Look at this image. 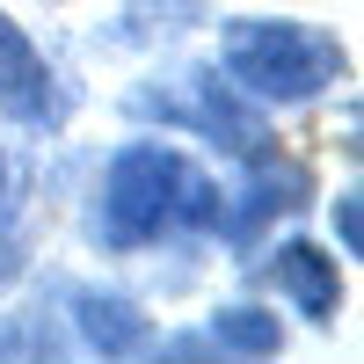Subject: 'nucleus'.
Masks as SVG:
<instances>
[{
	"label": "nucleus",
	"instance_id": "obj_8",
	"mask_svg": "<svg viewBox=\"0 0 364 364\" xmlns=\"http://www.w3.org/2000/svg\"><path fill=\"white\" fill-rule=\"evenodd\" d=\"M204 357H240V364H262V357H277L284 350V321L255 306V299H233V306H219L204 328Z\"/></svg>",
	"mask_w": 364,
	"mask_h": 364
},
{
	"label": "nucleus",
	"instance_id": "obj_10",
	"mask_svg": "<svg viewBox=\"0 0 364 364\" xmlns=\"http://www.w3.org/2000/svg\"><path fill=\"white\" fill-rule=\"evenodd\" d=\"M336 233H343V255H357V248H364V219H357V190H343V197H336Z\"/></svg>",
	"mask_w": 364,
	"mask_h": 364
},
{
	"label": "nucleus",
	"instance_id": "obj_4",
	"mask_svg": "<svg viewBox=\"0 0 364 364\" xmlns=\"http://www.w3.org/2000/svg\"><path fill=\"white\" fill-rule=\"evenodd\" d=\"M299 204H314V175L299 168V161H284V154H269V146H262L255 161H240V182L226 190L219 233L233 240V248H248L269 219H291Z\"/></svg>",
	"mask_w": 364,
	"mask_h": 364
},
{
	"label": "nucleus",
	"instance_id": "obj_5",
	"mask_svg": "<svg viewBox=\"0 0 364 364\" xmlns=\"http://www.w3.org/2000/svg\"><path fill=\"white\" fill-rule=\"evenodd\" d=\"M66 321H73V350L95 357H146L154 350V321L132 291H102V284H66Z\"/></svg>",
	"mask_w": 364,
	"mask_h": 364
},
{
	"label": "nucleus",
	"instance_id": "obj_7",
	"mask_svg": "<svg viewBox=\"0 0 364 364\" xmlns=\"http://www.w3.org/2000/svg\"><path fill=\"white\" fill-rule=\"evenodd\" d=\"M269 277H277V291L299 306V321H314V328L336 321V306H343V277H336V262H328L314 240H284V248L269 255Z\"/></svg>",
	"mask_w": 364,
	"mask_h": 364
},
{
	"label": "nucleus",
	"instance_id": "obj_1",
	"mask_svg": "<svg viewBox=\"0 0 364 364\" xmlns=\"http://www.w3.org/2000/svg\"><path fill=\"white\" fill-rule=\"evenodd\" d=\"M219 219H226V190L182 146L132 139L102 168L87 240L102 255H139V248H161V240H182V233H219Z\"/></svg>",
	"mask_w": 364,
	"mask_h": 364
},
{
	"label": "nucleus",
	"instance_id": "obj_9",
	"mask_svg": "<svg viewBox=\"0 0 364 364\" xmlns=\"http://www.w3.org/2000/svg\"><path fill=\"white\" fill-rule=\"evenodd\" d=\"M204 0H124L117 15V44H146V37H175V29H197Z\"/></svg>",
	"mask_w": 364,
	"mask_h": 364
},
{
	"label": "nucleus",
	"instance_id": "obj_3",
	"mask_svg": "<svg viewBox=\"0 0 364 364\" xmlns=\"http://www.w3.org/2000/svg\"><path fill=\"white\" fill-rule=\"evenodd\" d=\"M124 109L132 117H161L168 132H197V139H211L233 161H255L262 146H269L262 102H248L219 66H182L175 80H146V87L124 95Z\"/></svg>",
	"mask_w": 364,
	"mask_h": 364
},
{
	"label": "nucleus",
	"instance_id": "obj_11",
	"mask_svg": "<svg viewBox=\"0 0 364 364\" xmlns=\"http://www.w3.org/2000/svg\"><path fill=\"white\" fill-rule=\"evenodd\" d=\"M15 226V168H8V154H0V233Z\"/></svg>",
	"mask_w": 364,
	"mask_h": 364
},
{
	"label": "nucleus",
	"instance_id": "obj_2",
	"mask_svg": "<svg viewBox=\"0 0 364 364\" xmlns=\"http://www.w3.org/2000/svg\"><path fill=\"white\" fill-rule=\"evenodd\" d=\"M219 66L248 102H314L321 87L343 80L350 58L314 22H255V15H240V22H226Z\"/></svg>",
	"mask_w": 364,
	"mask_h": 364
},
{
	"label": "nucleus",
	"instance_id": "obj_6",
	"mask_svg": "<svg viewBox=\"0 0 364 364\" xmlns=\"http://www.w3.org/2000/svg\"><path fill=\"white\" fill-rule=\"evenodd\" d=\"M51 66H44V51L22 37V22L15 15H0V117L8 124H51Z\"/></svg>",
	"mask_w": 364,
	"mask_h": 364
}]
</instances>
